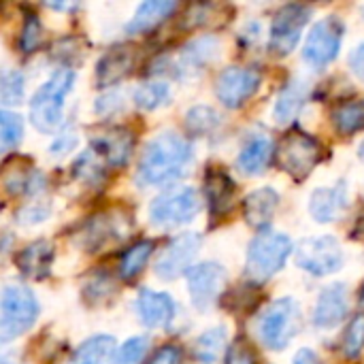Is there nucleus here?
Returning <instances> with one entry per match:
<instances>
[{"instance_id":"nucleus-1","label":"nucleus","mask_w":364,"mask_h":364,"mask_svg":"<svg viewBox=\"0 0 364 364\" xmlns=\"http://www.w3.org/2000/svg\"><path fill=\"white\" fill-rule=\"evenodd\" d=\"M194 160L192 143L177 132L154 136L139 162V181L145 186H164L186 175Z\"/></svg>"},{"instance_id":"nucleus-2","label":"nucleus","mask_w":364,"mask_h":364,"mask_svg":"<svg viewBox=\"0 0 364 364\" xmlns=\"http://www.w3.org/2000/svg\"><path fill=\"white\" fill-rule=\"evenodd\" d=\"M75 73L73 68H58L32 96L30 102V119L36 130L51 132L62 124L64 100L73 92Z\"/></svg>"},{"instance_id":"nucleus-3","label":"nucleus","mask_w":364,"mask_h":364,"mask_svg":"<svg viewBox=\"0 0 364 364\" xmlns=\"http://www.w3.org/2000/svg\"><path fill=\"white\" fill-rule=\"evenodd\" d=\"M290 252H292V241L286 235L262 230L250 243V250H247V260H245L247 279L256 284L271 279L286 264Z\"/></svg>"},{"instance_id":"nucleus-4","label":"nucleus","mask_w":364,"mask_h":364,"mask_svg":"<svg viewBox=\"0 0 364 364\" xmlns=\"http://www.w3.org/2000/svg\"><path fill=\"white\" fill-rule=\"evenodd\" d=\"M277 164L294 179H305L322 160L324 147L318 139L305 132H290L282 139L277 147Z\"/></svg>"},{"instance_id":"nucleus-5","label":"nucleus","mask_w":364,"mask_h":364,"mask_svg":"<svg viewBox=\"0 0 364 364\" xmlns=\"http://www.w3.org/2000/svg\"><path fill=\"white\" fill-rule=\"evenodd\" d=\"M301 307L292 299H282L273 303L260 320V339L271 350H284L301 331Z\"/></svg>"},{"instance_id":"nucleus-6","label":"nucleus","mask_w":364,"mask_h":364,"mask_svg":"<svg viewBox=\"0 0 364 364\" xmlns=\"http://www.w3.org/2000/svg\"><path fill=\"white\" fill-rule=\"evenodd\" d=\"M41 307L26 286H6L0 294V331L9 337L26 333L38 318Z\"/></svg>"},{"instance_id":"nucleus-7","label":"nucleus","mask_w":364,"mask_h":364,"mask_svg":"<svg viewBox=\"0 0 364 364\" xmlns=\"http://www.w3.org/2000/svg\"><path fill=\"white\" fill-rule=\"evenodd\" d=\"M200 211L198 194L192 188H173L149 205V220L160 228H177L192 222Z\"/></svg>"},{"instance_id":"nucleus-8","label":"nucleus","mask_w":364,"mask_h":364,"mask_svg":"<svg viewBox=\"0 0 364 364\" xmlns=\"http://www.w3.org/2000/svg\"><path fill=\"white\" fill-rule=\"evenodd\" d=\"M294 262L309 275L324 277L343 267V252L335 237H311L296 245Z\"/></svg>"},{"instance_id":"nucleus-9","label":"nucleus","mask_w":364,"mask_h":364,"mask_svg":"<svg viewBox=\"0 0 364 364\" xmlns=\"http://www.w3.org/2000/svg\"><path fill=\"white\" fill-rule=\"evenodd\" d=\"M343 32H346V28H343L341 19L335 15L316 21L305 41V49H303L305 62L314 68L328 66L339 55Z\"/></svg>"},{"instance_id":"nucleus-10","label":"nucleus","mask_w":364,"mask_h":364,"mask_svg":"<svg viewBox=\"0 0 364 364\" xmlns=\"http://www.w3.org/2000/svg\"><path fill=\"white\" fill-rule=\"evenodd\" d=\"M311 11L303 4H286L277 11L271 23L269 49L275 55H288L296 49L303 28L309 21Z\"/></svg>"},{"instance_id":"nucleus-11","label":"nucleus","mask_w":364,"mask_h":364,"mask_svg":"<svg viewBox=\"0 0 364 364\" xmlns=\"http://www.w3.org/2000/svg\"><path fill=\"white\" fill-rule=\"evenodd\" d=\"M188 290L194 307L207 311L215 305L226 286V269L218 262H203L192 267L188 273Z\"/></svg>"},{"instance_id":"nucleus-12","label":"nucleus","mask_w":364,"mask_h":364,"mask_svg":"<svg viewBox=\"0 0 364 364\" xmlns=\"http://www.w3.org/2000/svg\"><path fill=\"white\" fill-rule=\"evenodd\" d=\"M260 87V73L254 68L230 66L224 68L215 81V94L220 102L228 109H239L245 105Z\"/></svg>"},{"instance_id":"nucleus-13","label":"nucleus","mask_w":364,"mask_h":364,"mask_svg":"<svg viewBox=\"0 0 364 364\" xmlns=\"http://www.w3.org/2000/svg\"><path fill=\"white\" fill-rule=\"evenodd\" d=\"M130 230V218L122 211H102L85 222L81 228V245L87 252H98L109 243L122 241Z\"/></svg>"},{"instance_id":"nucleus-14","label":"nucleus","mask_w":364,"mask_h":364,"mask_svg":"<svg viewBox=\"0 0 364 364\" xmlns=\"http://www.w3.org/2000/svg\"><path fill=\"white\" fill-rule=\"evenodd\" d=\"M198 250H200V237L198 235L188 232V235L175 237L164 247V252L160 254V258L156 262L158 277H162V279H175L181 273H188L192 269L190 264L194 262V256L198 254Z\"/></svg>"},{"instance_id":"nucleus-15","label":"nucleus","mask_w":364,"mask_h":364,"mask_svg":"<svg viewBox=\"0 0 364 364\" xmlns=\"http://www.w3.org/2000/svg\"><path fill=\"white\" fill-rule=\"evenodd\" d=\"M92 151L102 160V164L122 168L134 151V134L126 128H107L92 139Z\"/></svg>"},{"instance_id":"nucleus-16","label":"nucleus","mask_w":364,"mask_h":364,"mask_svg":"<svg viewBox=\"0 0 364 364\" xmlns=\"http://www.w3.org/2000/svg\"><path fill=\"white\" fill-rule=\"evenodd\" d=\"M348 186L343 181H339L337 186L331 188H320L311 194L309 198V213L314 220H318L320 224H328V222H337L346 207H348Z\"/></svg>"},{"instance_id":"nucleus-17","label":"nucleus","mask_w":364,"mask_h":364,"mask_svg":"<svg viewBox=\"0 0 364 364\" xmlns=\"http://www.w3.org/2000/svg\"><path fill=\"white\" fill-rule=\"evenodd\" d=\"M136 53L132 47L119 45L109 49L96 64V81L100 87H111L119 83L124 77H128L134 68Z\"/></svg>"},{"instance_id":"nucleus-18","label":"nucleus","mask_w":364,"mask_h":364,"mask_svg":"<svg viewBox=\"0 0 364 364\" xmlns=\"http://www.w3.org/2000/svg\"><path fill=\"white\" fill-rule=\"evenodd\" d=\"M205 192H207V203H209V211L211 215L224 218L226 213L232 211L235 205V181L230 179V175L224 168H209L205 175Z\"/></svg>"},{"instance_id":"nucleus-19","label":"nucleus","mask_w":364,"mask_h":364,"mask_svg":"<svg viewBox=\"0 0 364 364\" xmlns=\"http://www.w3.org/2000/svg\"><path fill=\"white\" fill-rule=\"evenodd\" d=\"M348 316V292L343 284H333L322 290L316 311H314V324L318 328H335L341 324Z\"/></svg>"},{"instance_id":"nucleus-20","label":"nucleus","mask_w":364,"mask_h":364,"mask_svg":"<svg viewBox=\"0 0 364 364\" xmlns=\"http://www.w3.org/2000/svg\"><path fill=\"white\" fill-rule=\"evenodd\" d=\"M136 311H139V318L145 326L160 328V326H168L173 322L175 303L164 292L141 290L136 296Z\"/></svg>"},{"instance_id":"nucleus-21","label":"nucleus","mask_w":364,"mask_h":364,"mask_svg":"<svg viewBox=\"0 0 364 364\" xmlns=\"http://www.w3.org/2000/svg\"><path fill=\"white\" fill-rule=\"evenodd\" d=\"M15 264L21 271V275L30 279H45L51 275V264H53V245L49 241H34L26 245L17 256Z\"/></svg>"},{"instance_id":"nucleus-22","label":"nucleus","mask_w":364,"mask_h":364,"mask_svg":"<svg viewBox=\"0 0 364 364\" xmlns=\"http://www.w3.org/2000/svg\"><path fill=\"white\" fill-rule=\"evenodd\" d=\"M2 186L9 194L19 196V194H32L43 188V175L34 171V166L28 160H13L4 164L2 168Z\"/></svg>"},{"instance_id":"nucleus-23","label":"nucleus","mask_w":364,"mask_h":364,"mask_svg":"<svg viewBox=\"0 0 364 364\" xmlns=\"http://www.w3.org/2000/svg\"><path fill=\"white\" fill-rule=\"evenodd\" d=\"M273 158V141L267 134L252 136L239 151L237 166L243 175H260Z\"/></svg>"},{"instance_id":"nucleus-24","label":"nucleus","mask_w":364,"mask_h":364,"mask_svg":"<svg viewBox=\"0 0 364 364\" xmlns=\"http://www.w3.org/2000/svg\"><path fill=\"white\" fill-rule=\"evenodd\" d=\"M175 9H177V2H173V0H147L136 9L132 19L126 23V32L128 34H145V32L158 28L166 17H171Z\"/></svg>"},{"instance_id":"nucleus-25","label":"nucleus","mask_w":364,"mask_h":364,"mask_svg":"<svg viewBox=\"0 0 364 364\" xmlns=\"http://www.w3.org/2000/svg\"><path fill=\"white\" fill-rule=\"evenodd\" d=\"M279 205V194L273 188H260L252 192L243 203L245 222L254 228H264L273 220Z\"/></svg>"},{"instance_id":"nucleus-26","label":"nucleus","mask_w":364,"mask_h":364,"mask_svg":"<svg viewBox=\"0 0 364 364\" xmlns=\"http://www.w3.org/2000/svg\"><path fill=\"white\" fill-rule=\"evenodd\" d=\"M115 339L109 335H96L83 341L75 354L70 356L68 364H113L115 358Z\"/></svg>"},{"instance_id":"nucleus-27","label":"nucleus","mask_w":364,"mask_h":364,"mask_svg":"<svg viewBox=\"0 0 364 364\" xmlns=\"http://www.w3.org/2000/svg\"><path fill=\"white\" fill-rule=\"evenodd\" d=\"M220 45L213 36H203L183 47L179 58V70H196L218 58Z\"/></svg>"},{"instance_id":"nucleus-28","label":"nucleus","mask_w":364,"mask_h":364,"mask_svg":"<svg viewBox=\"0 0 364 364\" xmlns=\"http://www.w3.org/2000/svg\"><path fill=\"white\" fill-rule=\"evenodd\" d=\"M305 98H307V90L301 81H290L279 98H277V105H275V122L277 124H290L303 109L305 105Z\"/></svg>"},{"instance_id":"nucleus-29","label":"nucleus","mask_w":364,"mask_h":364,"mask_svg":"<svg viewBox=\"0 0 364 364\" xmlns=\"http://www.w3.org/2000/svg\"><path fill=\"white\" fill-rule=\"evenodd\" d=\"M224 343H226V328L224 326H215V328L203 333L192 348L190 364H215Z\"/></svg>"},{"instance_id":"nucleus-30","label":"nucleus","mask_w":364,"mask_h":364,"mask_svg":"<svg viewBox=\"0 0 364 364\" xmlns=\"http://www.w3.org/2000/svg\"><path fill=\"white\" fill-rule=\"evenodd\" d=\"M331 119L335 124V128L350 136L364 130V100H352V102H343L339 107L333 109Z\"/></svg>"},{"instance_id":"nucleus-31","label":"nucleus","mask_w":364,"mask_h":364,"mask_svg":"<svg viewBox=\"0 0 364 364\" xmlns=\"http://www.w3.org/2000/svg\"><path fill=\"white\" fill-rule=\"evenodd\" d=\"M154 254V243L151 241H136L134 245H130L119 262V275L124 279H134L141 275V271L145 269V264L149 262Z\"/></svg>"},{"instance_id":"nucleus-32","label":"nucleus","mask_w":364,"mask_h":364,"mask_svg":"<svg viewBox=\"0 0 364 364\" xmlns=\"http://www.w3.org/2000/svg\"><path fill=\"white\" fill-rule=\"evenodd\" d=\"M134 105L143 111H154L162 105L168 102L171 98V90L166 83L162 81H154V83H143L134 90Z\"/></svg>"},{"instance_id":"nucleus-33","label":"nucleus","mask_w":364,"mask_h":364,"mask_svg":"<svg viewBox=\"0 0 364 364\" xmlns=\"http://www.w3.org/2000/svg\"><path fill=\"white\" fill-rule=\"evenodd\" d=\"M186 126L190 134L203 136V134L213 132L220 126V115L211 107H194L186 115Z\"/></svg>"},{"instance_id":"nucleus-34","label":"nucleus","mask_w":364,"mask_h":364,"mask_svg":"<svg viewBox=\"0 0 364 364\" xmlns=\"http://www.w3.org/2000/svg\"><path fill=\"white\" fill-rule=\"evenodd\" d=\"M21 136H23L21 117L9 111H0V154L15 149Z\"/></svg>"},{"instance_id":"nucleus-35","label":"nucleus","mask_w":364,"mask_h":364,"mask_svg":"<svg viewBox=\"0 0 364 364\" xmlns=\"http://www.w3.org/2000/svg\"><path fill=\"white\" fill-rule=\"evenodd\" d=\"M23 75L15 68L0 70V102L2 105H19L23 98Z\"/></svg>"},{"instance_id":"nucleus-36","label":"nucleus","mask_w":364,"mask_h":364,"mask_svg":"<svg viewBox=\"0 0 364 364\" xmlns=\"http://www.w3.org/2000/svg\"><path fill=\"white\" fill-rule=\"evenodd\" d=\"M364 350V314L356 316L346 335H343V354L350 358V360H356L360 356V352Z\"/></svg>"},{"instance_id":"nucleus-37","label":"nucleus","mask_w":364,"mask_h":364,"mask_svg":"<svg viewBox=\"0 0 364 364\" xmlns=\"http://www.w3.org/2000/svg\"><path fill=\"white\" fill-rule=\"evenodd\" d=\"M102 160L90 149L87 154H83L77 162H75V175L79 177V181L83 183H100L102 179Z\"/></svg>"},{"instance_id":"nucleus-38","label":"nucleus","mask_w":364,"mask_h":364,"mask_svg":"<svg viewBox=\"0 0 364 364\" xmlns=\"http://www.w3.org/2000/svg\"><path fill=\"white\" fill-rule=\"evenodd\" d=\"M147 350H149V343L145 337H132L115 350L113 364H141Z\"/></svg>"},{"instance_id":"nucleus-39","label":"nucleus","mask_w":364,"mask_h":364,"mask_svg":"<svg viewBox=\"0 0 364 364\" xmlns=\"http://www.w3.org/2000/svg\"><path fill=\"white\" fill-rule=\"evenodd\" d=\"M41 38H43V28L38 23V19L34 15H30L23 23V30H21V36H19V47L30 53L34 51L38 45H41Z\"/></svg>"},{"instance_id":"nucleus-40","label":"nucleus","mask_w":364,"mask_h":364,"mask_svg":"<svg viewBox=\"0 0 364 364\" xmlns=\"http://www.w3.org/2000/svg\"><path fill=\"white\" fill-rule=\"evenodd\" d=\"M226 364H258L256 363V354L250 348V343H245L243 339L232 341V346L228 348L226 354Z\"/></svg>"},{"instance_id":"nucleus-41","label":"nucleus","mask_w":364,"mask_h":364,"mask_svg":"<svg viewBox=\"0 0 364 364\" xmlns=\"http://www.w3.org/2000/svg\"><path fill=\"white\" fill-rule=\"evenodd\" d=\"M147 364H181V350L177 346L160 348Z\"/></svg>"},{"instance_id":"nucleus-42","label":"nucleus","mask_w":364,"mask_h":364,"mask_svg":"<svg viewBox=\"0 0 364 364\" xmlns=\"http://www.w3.org/2000/svg\"><path fill=\"white\" fill-rule=\"evenodd\" d=\"M49 207H41V205H32V207H26V209H21L19 211V222L21 224H38V222H43L47 215H49Z\"/></svg>"},{"instance_id":"nucleus-43","label":"nucleus","mask_w":364,"mask_h":364,"mask_svg":"<svg viewBox=\"0 0 364 364\" xmlns=\"http://www.w3.org/2000/svg\"><path fill=\"white\" fill-rule=\"evenodd\" d=\"M75 143H77V136H75V132H68V134H60L51 145H49V151L53 154V156H62V154H66V151H70L73 147H75Z\"/></svg>"},{"instance_id":"nucleus-44","label":"nucleus","mask_w":364,"mask_h":364,"mask_svg":"<svg viewBox=\"0 0 364 364\" xmlns=\"http://www.w3.org/2000/svg\"><path fill=\"white\" fill-rule=\"evenodd\" d=\"M0 364H21L19 350L6 339H0Z\"/></svg>"},{"instance_id":"nucleus-45","label":"nucleus","mask_w":364,"mask_h":364,"mask_svg":"<svg viewBox=\"0 0 364 364\" xmlns=\"http://www.w3.org/2000/svg\"><path fill=\"white\" fill-rule=\"evenodd\" d=\"M350 68L352 73L364 81V43H360L352 53H350Z\"/></svg>"},{"instance_id":"nucleus-46","label":"nucleus","mask_w":364,"mask_h":364,"mask_svg":"<svg viewBox=\"0 0 364 364\" xmlns=\"http://www.w3.org/2000/svg\"><path fill=\"white\" fill-rule=\"evenodd\" d=\"M292 364H322L314 350H299Z\"/></svg>"},{"instance_id":"nucleus-47","label":"nucleus","mask_w":364,"mask_h":364,"mask_svg":"<svg viewBox=\"0 0 364 364\" xmlns=\"http://www.w3.org/2000/svg\"><path fill=\"white\" fill-rule=\"evenodd\" d=\"M9 245H11V235H0V256L9 250Z\"/></svg>"},{"instance_id":"nucleus-48","label":"nucleus","mask_w":364,"mask_h":364,"mask_svg":"<svg viewBox=\"0 0 364 364\" xmlns=\"http://www.w3.org/2000/svg\"><path fill=\"white\" fill-rule=\"evenodd\" d=\"M354 237H356V239H364V218L358 222V226H356V230H354Z\"/></svg>"},{"instance_id":"nucleus-49","label":"nucleus","mask_w":364,"mask_h":364,"mask_svg":"<svg viewBox=\"0 0 364 364\" xmlns=\"http://www.w3.org/2000/svg\"><path fill=\"white\" fill-rule=\"evenodd\" d=\"M358 303H360V307L364 309V284L363 288H360V294H358Z\"/></svg>"},{"instance_id":"nucleus-50","label":"nucleus","mask_w":364,"mask_h":364,"mask_svg":"<svg viewBox=\"0 0 364 364\" xmlns=\"http://www.w3.org/2000/svg\"><path fill=\"white\" fill-rule=\"evenodd\" d=\"M360 156H363V158H364V145H363V149H360Z\"/></svg>"},{"instance_id":"nucleus-51","label":"nucleus","mask_w":364,"mask_h":364,"mask_svg":"<svg viewBox=\"0 0 364 364\" xmlns=\"http://www.w3.org/2000/svg\"><path fill=\"white\" fill-rule=\"evenodd\" d=\"M363 15H364V6H363Z\"/></svg>"}]
</instances>
